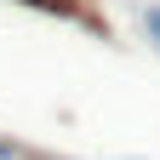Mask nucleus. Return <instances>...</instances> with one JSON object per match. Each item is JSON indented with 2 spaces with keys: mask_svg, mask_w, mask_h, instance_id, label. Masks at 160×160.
<instances>
[{
  "mask_svg": "<svg viewBox=\"0 0 160 160\" xmlns=\"http://www.w3.org/2000/svg\"><path fill=\"white\" fill-rule=\"evenodd\" d=\"M143 23H149V34L160 40V6H149V17H143Z\"/></svg>",
  "mask_w": 160,
  "mask_h": 160,
  "instance_id": "1",
  "label": "nucleus"
}]
</instances>
